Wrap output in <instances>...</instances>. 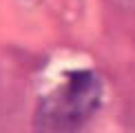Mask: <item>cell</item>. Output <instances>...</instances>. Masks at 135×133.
<instances>
[{
	"instance_id": "cell-1",
	"label": "cell",
	"mask_w": 135,
	"mask_h": 133,
	"mask_svg": "<svg viewBox=\"0 0 135 133\" xmlns=\"http://www.w3.org/2000/svg\"><path fill=\"white\" fill-rule=\"evenodd\" d=\"M102 78L95 71H66L62 82L47 93L36 109V133H75L100 109Z\"/></svg>"
}]
</instances>
